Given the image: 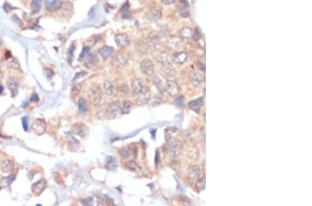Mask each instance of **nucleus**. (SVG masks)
I'll return each mask as SVG.
<instances>
[{"label":"nucleus","mask_w":312,"mask_h":206,"mask_svg":"<svg viewBox=\"0 0 312 206\" xmlns=\"http://www.w3.org/2000/svg\"><path fill=\"white\" fill-rule=\"evenodd\" d=\"M103 93L99 86L92 85L87 93V99L92 106H98L101 103Z\"/></svg>","instance_id":"1"},{"label":"nucleus","mask_w":312,"mask_h":206,"mask_svg":"<svg viewBox=\"0 0 312 206\" xmlns=\"http://www.w3.org/2000/svg\"><path fill=\"white\" fill-rule=\"evenodd\" d=\"M110 63L114 68L121 69L126 66L128 63V58L124 52L119 51L112 54Z\"/></svg>","instance_id":"2"},{"label":"nucleus","mask_w":312,"mask_h":206,"mask_svg":"<svg viewBox=\"0 0 312 206\" xmlns=\"http://www.w3.org/2000/svg\"><path fill=\"white\" fill-rule=\"evenodd\" d=\"M121 114L120 103L119 101H112L110 103L106 109V115L109 120H114L118 117Z\"/></svg>","instance_id":"3"},{"label":"nucleus","mask_w":312,"mask_h":206,"mask_svg":"<svg viewBox=\"0 0 312 206\" xmlns=\"http://www.w3.org/2000/svg\"><path fill=\"white\" fill-rule=\"evenodd\" d=\"M72 131L74 135H78L82 138H86L89 135V128L85 124L79 121L74 123L72 126Z\"/></svg>","instance_id":"4"},{"label":"nucleus","mask_w":312,"mask_h":206,"mask_svg":"<svg viewBox=\"0 0 312 206\" xmlns=\"http://www.w3.org/2000/svg\"><path fill=\"white\" fill-rule=\"evenodd\" d=\"M140 69L144 75H146L149 77H151L154 75L155 72V67L153 61L150 59L146 58L142 61L140 63Z\"/></svg>","instance_id":"5"},{"label":"nucleus","mask_w":312,"mask_h":206,"mask_svg":"<svg viewBox=\"0 0 312 206\" xmlns=\"http://www.w3.org/2000/svg\"><path fill=\"white\" fill-rule=\"evenodd\" d=\"M136 96L137 104H138L139 106H144L146 105L149 102L150 100H151V93L148 88L144 87L141 93Z\"/></svg>","instance_id":"6"},{"label":"nucleus","mask_w":312,"mask_h":206,"mask_svg":"<svg viewBox=\"0 0 312 206\" xmlns=\"http://www.w3.org/2000/svg\"><path fill=\"white\" fill-rule=\"evenodd\" d=\"M146 43L148 44L149 48L152 49V50L158 49L160 45V38L159 34L155 31L149 33Z\"/></svg>","instance_id":"7"},{"label":"nucleus","mask_w":312,"mask_h":206,"mask_svg":"<svg viewBox=\"0 0 312 206\" xmlns=\"http://www.w3.org/2000/svg\"><path fill=\"white\" fill-rule=\"evenodd\" d=\"M6 83L9 90L11 92V96L12 97H15L18 94V90L19 88V80L16 77L10 76V77L7 79Z\"/></svg>","instance_id":"8"},{"label":"nucleus","mask_w":312,"mask_h":206,"mask_svg":"<svg viewBox=\"0 0 312 206\" xmlns=\"http://www.w3.org/2000/svg\"><path fill=\"white\" fill-rule=\"evenodd\" d=\"M47 128L46 121L43 119H36L31 126V129L37 135H42Z\"/></svg>","instance_id":"9"},{"label":"nucleus","mask_w":312,"mask_h":206,"mask_svg":"<svg viewBox=\"0 0 312 206\" xmlns=\"http://www.w3.org/2000/svg\"><path fill=\"white\" fill-rule=\"evenodd\" d=\"M114 41L119 49H124L129 46L130 38L126 33H117L114 36Z\"/></svg>","instance_id":"10"},{"label":"nucleus","mask_w":312,"mask_h":206,"mask_svg":"<svg viewBox=\"0 0 312 206\" xmlns=\"http://www.w3.org/2000/svg\"><path fill=\"white\" fill-rule=\"evenodd\" d=\"M164 89L167 93L171 96H175L178 95L181 91V88L178 84L174 81L169 80L166 82Z\"/></svg>","instance_id":"11"},{"label":"nucleus","mask_w":312,"mask_h":206,"mask_svg":"<svg viewBox=\"0 0 312 206\" xmlns=\"http://www.w3.org/2000/svg\"><path fill=\"white\" fill-rule=\"evenodd\" d=\"M144 80L142 78H137L133 81L131 85V94L133 96H136L141 93L144 87Z\"/></svg>","instance_id":"12"},{"label":"nucleus","mask_w":312,"mask_h":206,"mask_svg":"<svg viewBox=\"0 0 312 206\" xmlns=\"http://www.w3.org/2000/svg\"><path fill=\"white\" fill-rule=\"evenodd\" d=\"M157 62L161 66V68H162V67H166L172 65L173 59H172V56L170 54L164 51L160 54L157 57Z\"/></svg>","instance_id":"13"},{"label":"nucleus","mask_w":312,"mask_h":206,"mask_svg":"<svg viewBox=\"0 0 312 206\" xmlns=\"http://www.w3.org/2000/svg\"><path fill=\"white\" fill-rule=\"evenodd\" d=\"M183 149V143L178 140H174L170 143L169 150L174 157H178Z\"/></svg>","instance_id":"14"},{"label":"nucleus","mask_w":312,"mask_h":206,"mask_svg":"<svg viewBox=\"0 0 312 206\" xmlns=\"http://www.w3.org/2000/svg\"><path fill=\"white\" fill-rule=\"evenodd\" d=\"M201 176V169L197 166H191L187 171V178L191 183L198 180Z\"/></svg>","instance_id":"15"},{"label":"nucleus","mask_w":312,"mask_h":206,"mask_svg":"<svg viewBox=\"0 0 312 206\" xmlns=\"http://www.w3.org/2000/svg\"><path fill=\"white\" fill-rule=\"evenodd\" d=\"M47 187V181L44 179V178H42L40 180L37 181V182L33 183L31 186V190L32 192L35 194L36 195H40V194L43 192Z\"/></svg>","instance_id":"16"},{"label":"nucleus","mask_w":312,"mask_h":206,"mask_svg":"<svg viewBox=\"0 0 312 206\" xmlns=\"http://www.w3.org/2000/svg\"><path fill=\"white\" fill-rule=\"evenodd\" d=\"M46 9L49 12H55L61 8V0H45Z\"/></svg>","instance_id":"17"},{"label":"nucleus","mask_w":312,"mask_h":206,"mask_svg":"<svg viewBox=\"0 0 312 206\" xmlns=\"http://www.w3.org/2000/svg\"><path fill=\"white\" fill-rule=\"evenodd\" d=\"M99 63V58L96 54H89L86 58L85 60V66L87 68L91 69L94 67H95Z\"/></svg>","instance_id":"18"},{"label":"nucleus","mask_w":312,"mask_h":206,"mask_svg":"<svg viewBox=\"0 0 312 206\" xmlns=\"http://www.w3.org/2000/svg\"><path fill=\"white\" fill-rule=\"evenodd\" d=\"M103 91L106 95L113 96L117 93L116 86L111 81H106L103 83Z\"/></svg>","instance_id":"19"},{"label":"nucleus","mask_w":312,"mask_h":206,"mask_svg":"<svg viewBox=\"0 0 312 206\" xmlns=\"http://www.w3.org/2000/svg\"><path fill=\"white\" fill-rule=\"evenodd\" d=\"M113 52L114 48L112 47H110L108 45L103 46L99 49V55L101 56L102 59H103V60H106V59L110 58L113 54Z\"/></svg>","instance_id":"20"},{"label":"nucleus","mask_w":312,"mask_h":206,"mask_svg":"<svg viewBox=\"0 0 312 206\" xmlns=\"http://www.w3.org/2000/svg\"><path fill=\"white\" fill-rule=\"evenodd\" d=\"M203 105V99L202 97H200V98H198L196 99H194V100L189 101V102L188 103L189 107L190 108L191 110H193L194 111H196V112H198L201 110V108H202Z\"/></svg>","instance_id":"21"},{"label":"nucleus","mask_w":312,"mask_h":206,"mask_svg":"<svg viewBox=\"0 0 312 206\" xmlns=\"http://www.w3.org/2000/svg\"><path fill=\"white\" fill-rule=\"evenodd\" d=\"M14 168V162L11 160H4L2 162V170L4 173H11Z\"/></svg>","instance_id":"22"},{"label":"nucleus","mask_w":312,"mask_h":206,"mask_svg":"<svg viewBox=\"0 0 312 206\" xmlns=\"http://www.w3.org/2000/svg\"><path fill=\"white\" fill-rule=\"evenodd\" d=\"M191 81L195 86L201 85L204 81V75L201 72H194L191 75Z\"/></svg>","instance_id":"23"},{"label":"nucleus","mask_w":312,"mask_h":206,"mask_svg":"<svg viewBox=\"0 0 312 206\" xmlns=\"http://www.w3.org/2000/svg\"><path fill=\"white\" fill-rule=\"evenodd\" d=\"M187 58V54L185 52L181 51V52H177L172 57V59H173V61L176 64L181 65L183 64V63L185 62Z\"/></svg>","instance_id":"24"},{"label":"nucleus","mask_w":312,"mask_h":206,"mask_svg":"<svg viewBox=\"0 0 312 206\" xmlns=\"http://www.w3.org/2000/svg\"><path fill=\"white\" fill-rule=\"evenodd\" d=\"M15 178H16V175L14 174H11L6 176V177L2 178L1 180H0V187L4 188L9 187L14 181Z\"/></svg>","instance_id":"25"},{"label":"nucleus","mask_w":312,"mask_h":206,"mask_svg":"<svg viewBox=\"0 0 312 206\" xmlns=\"http://www.w3.org/2000/svg\"><path fill=\"white\" fill-rule=\"evenodd\" d=\"M121 107V114L123 115H126V114L130 113L133 108V103L131 101L128 100H125L121 103H120Z\"/></svg>","instance_id":"26"},{"label":"nucleus","mask_w":312,"mask_h":206,"mask_svg":"<svg viewBox=\"0 0 312 206\" xmlns=\"http://www.w3.org/2000/svg\"><path fill=\"white\" fill-rule=\"evenodd\" d=\"M164 44L169 49H176L178 46V40L174 36H170L165 39Z\"/></svg>","instance_id":"27"},{"label":"nucleus","mask_w":312,"mask_h":206,"mask_svg":"<svg viewBox=\"0 0 312 206\" xmlns=\"http://www.w3.org/2000/svg\"><path fill=\"white\" fill-rule=\"evenodd\" d=\"M136 47L137 51H138L141 54H142V55H145V54L148 53L149 48L146 42L144 40H139L138 43H137Z\"/></svg>","instance_id":"28"},{"label":"nucleus","mask_w":312,"mask_h":206,"mask_svg":"<svg viewBox=\"0 0 312 206\" xmlns=\"http://www.w3.org/2000/svg\"><path fill=\"white\" fill-rule=\"evenodd\" d=\"M180 36L183 39L189 40L193 36V31L189 27H183L180 31Z\"/></svg>","instance_id":"29"},{"label":"nucleus","mask_w":312,"mask_h":206,"mask_svg":"<svg viewBox=\"0 0 312 206\" xmlns=\"http://www.w3.org/2000/svg\"><path fill=\"white\" fill-rule=\"evenodd\" d=\"M150 15L151 16L153 17L154 19L156 20H158V19H160L162 16V9L158 6H154L153 8H151L149 11Z\"/></svg>","instance_id":"30"},{"label":"nucleus","mask_w":312,"mask_h":206,"mask_svg":"<svg viewBox=\"0 0 312 206\" xmlns=\"http://www.w3.org/2000/svg\"><path fill=\"white\" fill-rule=\"evenodd\" d=\"M119 153L121 158L126 159L131 157L132 154H133V149L131 147H129V146H125V147L121 148L119 151Z\"/></svg>","instance_id":"31"},{"label":"nucleus","mask_w":312,"mask_h":206,"mask_svg":"<svg viewBox=\"0 0 312 206\" xmlns=\"http://www.w3.org/2000/svg\"><path fill=\"white\" fill-rule=\"evenodd\" d=\"M116 89L117 92H118L119 94H121V95L123 96H126V95H128V93H129L128 86L124 83H120L117 84V86H116Z\"/></svg>","instance_id":"32"},{"label":"nucleus","mask_w":312,"mask_h":206,"mask_svg":"<svg viewBox=\"0 0 312 206\" xmlns=\"http://www.w3.org/2000/svg\"><path fill=\"white\" fill-rule=\"evenodd\" d=\"M42 4V0H32L31 11L33 14L37 13L40 11Z\"/></svg>","instance_id":"33"},{"label":"nucleus","mask_w":312,"mask_h":206,"mask_svg":"<svg viewBox=\"0 0 312 206\" xmlns=\"http://www.w3.org/2000/svg\"><path fill=\"white\" fill-rule=\"evenodd\" d=\"M162 74H163L164 76H169V77L174 76L175 73H176V71H175V69L174 68V67L172 66V65L166 67H162Z\"/></svg>","instance_id":"34"},{"label":"nucleus","mask_w":312,"mask_h":206,"mask_svg":"<svg viewBox=\"0 0 312 206\" xmlns=\"http://www.w3.org/2000/svg\"><path fill=\"white\" fill-rule=\"evenodd\" d=\"M121 13L124 18H128L131 16V13H130V5L128 2H126L123 5V6L121 7Z\"/></svg>","instance_id":"35"},{"label":"nucleus","mask_w":312,"mask_h":206,"mask_svg":"<svg viewBox=\"0 0 312 206\" xmlns=\"http://www.w3.org/2000/svg\"><path fill=\"white\" fill-rule=\"evenodd\" d=\"M78 106L79 109L81 112H83V113H86L87 111V109H88V106H87V103L86 101L83 98H80L78 101Z\"/></svg>","instance_id":"36"},{"label":"nucleus","mask_w":312,"mask_h":206,"mask_svg":"<svg viewBox=\"0 0 312 206\" xmlns=\"http://www.w3.org/2000/svg\"><path fill=\"white\" fill-rule=\"evenodd\" d=\"M178 133V130L175 128H171L167 129L166 131V139L167 141H170L174 138V135H176Z\"/></svg>","instance_id":"37"},{"label":"nucleus","mask_w":312,"mask_h":206,"mask_svg":"<svg viewBox=\"0 0 312 206\" xmlns=\"http://www.w3.org/2000/svg\"><path fill=\"white\" fill-rule=\"evenodd\" d=\"M125 166L128 169L131 171H134V172H136L139 169V166L137 165V162L134 160H129L127 161L125 163Z\"/></svg>","instance_id":"38"},{"label":"nucleus","mask_w":312,"mask_h":206,"mask_svg":"<svg viewBox=\"0 0 312 206\" xmlns=\"http://www.w3.org/2000/svg\"><path fill=\"white\" fill-rule=\"evenodd\" d=\"M89 51H90V48H89V47H87V46L84 47L83 49H82L81 54H80V56H79V61H83V59L86 58V57L88 56V54H89Z\"/></svg>","instance_id":"39"},{"label":"nucleus","mask_w":312,"mask_h":206,"mask_svg":"<svg viewBox=\"0 0 312 206\" xmlns=\"http://www.w3.org/2000/svg\"><path fill=\"white\" fill-rule=\"evenodd\" d=\"M153 82L155 86H156V88H158V90L161 92L162 89H163V87H162V81L160 80V78L158 77V76H153Z\"/></svg>","instance_id":"40"},{"label":"nucleus","mask_w":312,"mask_h":206,"mask_svg":"<svg viewBox=\"0 0 312 206\" xmlns=\"http://www.w3.org/2000/svg\"><path fill=\"white\" fill-rule=\"evenodd\" d=\"M178 13H179L180 16H182L183 17H188L189 16V12L187 11V8L183 6L178 7Z\"/></svg>","instance_id":"41"},{"label":"nucleus","mask_w":312,"mask_h":206,"mask_svg":"<svg viewBox=\"0 0 312 206\" xmlns=\"http://www.w3.org/2000/svg\"><path fill=\"white\" fill-rule=\"evenodd\" d=\"M196 187L199 191H202L205 187V179L204 178H202L201 179L197 180L196 182Z\"/></svg>","instance_id":"42"},{"label":"nucleus","mask_w":312,"mask_h":206,"mask_svg":"<svg viewBox=\"0 0 312 206\" xmlns=\"http://www.w3.org/2000/svg\"><path fill=\"white\" fill-rule=\"evenodd\" d=\"M75 49V46L74 44L71 45L70 47H69L68 51H67V60L71 63V62L73 61V57H74V52Z\"/></svg>","instance_id":"43"},{"label":"nucleus","mask_w":312,"mask_h":206,"mask_svg":"<svg viewBox=\"0 0 312 206\" xmlns=\"http://www.w3.org/2000/svg\"><path fill=\"white\" fill-rule=\"evenodd\" d=\"M81 88H82L81 84H80V83L76 84V85H74L73 87H72V94L73 95H77L78 94H79L80 92H81Z\"/></svg>","instance_id":"44"},{"label":"nucleus","mask_w":312,"mask_h":206,"mask_svg":"<svg viewBox=\"0 0 312 206\" xmlns=\"http://www.w3.org/2000/svg\"><path fill=\"white\" fill-rule=\"evenodd\" d=\"M28 121H29V118L27 116H25L22 119V127H23L24 131H28V128H29Z\"/></svg>","instance_id":"45"},{"label":"nucleus","mask_w":312,"mask_h":206,"mask_svg":"<svg viewBox=\"0 0 312 206\" xmlns=\"http://www.w3.org/2000/svg\"><path fill=\"white\" fill-rule=\"evenodd\" d=\"M9 66L10 68L15 69H17L19 68V64L16 58H12L11 61H9Z\"/></svg>","instance_id":"46"},{"label":"nucleus","mask_w":312,"mask_h":206,"mask_svg":"<svg viewBox=\"0 0 312 206\" xmlns=\"http://www.w3.org/2000/svg\"><path fill=\"white\" fill-rule=\"evenodd\" d=\"M44 74L47 79H51L52 76L54 75V72L51 70V69L46 68L44 69Z\"/></svg>","instance_id":"47"},{"label":"nucleus","mask_w":312,"mask_h":206,"mask_svg":"<svg viewBox=\"0 0 312 206\" xmlns=\"http://www.w3.org/2000/svg\"><path fill=\"white\" fill-rule=\"evenodd\" d=\"M183 102H184V97L183 96H178V97L175 99V103H176L177 106H181L182 104L183 103Z\"/></svg>","instance_id":"48"},{"label":"nucleus","mask_w":312,"mask_h":206,"mask_svg":"<svg viewBox=\"0 0 312 206\" xmlns=\"http://www.w3.org/2000/svg\"><path fill=\"white\" fill-rule=\"evenodd\" d=\"M39 96L38 95H37V94L34 93L32 95L31 99H30V101L32 103H37V101H39Z\"/></svg>","instance_id":"49"},{"label":"nucleus","mask_w":312,"mask_h":206,"mask_svg":"<svg viewBox=\"0 0 312 206\" xmlns=\"http://www.w3.org/2000/svg\"><path fill=\"white\" fill-rule=\"evenodd\" d=\"M161 2L164 5H167V6H169V5L174 4L176 2V0H160Z\"/></svg>","instance_id":"50"},{"label":"nucleus","mask_w":312,"mask_h":206,"mask_svg":"<svg viewBox=\"0 0 312 206\" xmlns=\"http://www.w3.org/2000/svg\"><path fill=\"white\" fill-rule=\"evenodd\" d=\"M86 73L85 72H81L78 73L76 76H75V77H74V80H73V82L76 81L77 79H79L80 77H83V76H84L85 75H86Z\"/></svg>","instance_id":"51"},{"label":"nucleus","mask_w":312,"mask_h":206,"mask_svg":"<svg viewBox=\"0 0 312 206\" xmlns=\"http://www.w3.org/2000/svg\"><path fill=\"white\" fill-rule=\"evenodd\" d=\"M3 90H4L3 87H2V85H0V95H1V94L2 93V92H3Z\"/></svg>","instance_id":"52"},{"label":"nucleus","mask_w":312,"mask_h":206,"mask_svg":"<svg viewBox=\"0 0 312 206\" xmlns=\"http://www.w3.org/2000/svg\"><path fill=\"white\" fill-rule=\"evenodd\" d=\"M2 76V72H1V70H0V79H1Z\"/></svg>","instance_id":"53"},{"label":"nucleus","mask_w":312,"mask_h":206,"mask_svg":"<svg viewBox=\"0 0 312 206\" xmlns=\"http://www.w3.org/2000/svg\"><path fill=\"white\" fill-rule=\"evenodd\" d=\"M158 99H159V100H162V98H159ZM158 101V99H156V100H155V101Z\"/></svg>","instance_id":"54"}]
</instances>
